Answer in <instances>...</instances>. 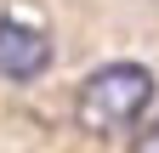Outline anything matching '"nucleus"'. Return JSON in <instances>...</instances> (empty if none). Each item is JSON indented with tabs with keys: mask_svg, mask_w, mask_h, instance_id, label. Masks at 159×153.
Wrapping results in <instances>:
<instances>
[{
	"mask_svg": "<svg viewBox=\"0 0 159 153\" xmlns=\"http://www.w3.org/2000/svg\"><path fill=\"white\" fill-rule=\"evenodd\" d=\"M153 102V74L142 63H108L80 85V125L91 136H119L148 113Z\"/></svg>",
	"mask_w": 159,
	"mask_h": 153,
	"instance_id": "nucleus-1",
	"label": "nucleus"
},
{
	"mask_svg": "<svg viewBox=\"0 0 159 153\" xmlns=\"http://www.w3.org/2000/svg\"><path fill=\"white\" fill-rule=\"evenodd\" d=\"M51 68V40L40 23H23V17H0V80L29 85Z\"/></svg>",
	"mask_w": 159,
	"mask_h": 153,
	"instance_id": "nucleus-2",
	"label": "nucleus"
},
{
	"mask_svg": "<svg viewBox=\"0 0 159 153\" xmlns=\"http://www.w3.org/2000/svg\"><path fill=\"white\" fill-rule=\"evenodd\" d=\"M136 147H142V153H159V119L142 130V136H136Z\"/></svg>",
	"mask_w": 159,
	"mask_h": 153,
	"instance_id": "nucleus-3",
	"label": "nucleus"
}]
</instances>
